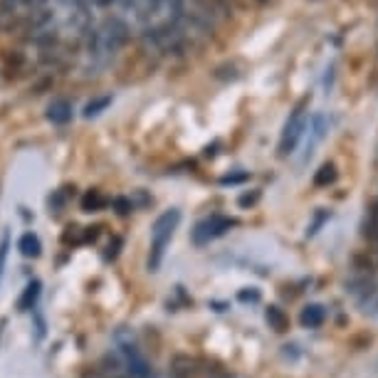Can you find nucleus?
I'll return each instance as SVG.
<instances>
[{"label":"nucleus","mask_w":378,"mask_h":378,"mask_svg":"<svg viewBox=\"0 0 378 378\" xmlns=\"http://www.w3.org/2000/svg\"><path fill=\"white\" fill-rule=\"evenodd\" d=\"M112 3H117V0H99V5H112Z\"/></svg>","instance_id":"nucleus-21"},{"label":"nucleus","mask_w":378,"mask_h":378,"mask_svg":"<svg viewBox=\"0 0 378 378\" xmlns=\"http://www.w3.org/2000/svg\"><path fill=\"white\" fill-rule=\"evenodd\" d=\"M40 294H43V282H40V279H32V282H27V287L23 290V294H20V299H18V309L20 311L35 309V307H38Z\"/></svg>","instance_id":"nucleus-6"},{"label":"nucleus","mask_w":378,"mask_h":378,"mask_svg":"<svg viewBox=\"0 0 378 378\" xmlns=\"http://www.w3.org/2000/svg\"><path fill=\"white\" fill-rule=\"evenodd\" d=\"M60 3H67V5H69V3H77V0H60Z\"/></svg>","instance_id":"nucleus-22"},{"label":"nucleus","mask_w":378,"mask_h":378,"mask_svg":"<svg viewBox=\"0 0 378 378\" xmlns=\"http://www.w3.org/2000/svg\"><path fill=\"white\" fill-rule=\"evenodd\" d=\"M265 319L270 324V329H274L277 334H285L287 329H290V316L285 314V309H279L277 304H270L265 309Z\"/></svg>","instance_id":"nucleus-8"},{"label":"nucleus","mask_w":378,"mask_h":378,"mask_svg":"<svg viewBox=\"0 0 378 378\" xmlns=\"http://www.w3.org/2000/svg\"><path fill=\"white\" fill-rule=\"evenodd\" d=\"M109 104H112V97H109V94H106V97H94L92 102H87V104H84V109H82V117H84V119L99 117L102 112H106V109H109Z\"/></svg>","instance_id":"nucleus-11"},{"label":"nucleus","mask_w":378,"mask_h":378,"mask_svg":"<svg viewBox=\"0 0 378 378\" xmlns=\"http://www.w3.org/2000/svg\"><path fill=\"white\" fill-rule=\"evenodd\" d=\"M324 137H327V117H324V114H316V117L311 119V141L307 143V156L314 154V146L322 141Z\"/></svg>","instance_id":"nucleus-10"},{"label":"nucleus","mask_w":378,"mask_h":378,"mask_svg":"<svg viewBox=\"0 0 378 378\" xmlns=\"http://www.w3.org/2000/svg\"><path fill=\"white\" fill-rule=\"evenodd\" d=\"M240 299L242 302H260V294L257 292H240Z\"/></svg>","instance_id":"nucleus-19"},{"label":"nucleus","mask_w":378,"mask_h":378,"mask_svg":"<svg viewBox=\"0 0 378 378\" xmlns=\"http://www.w3.org/2000/svg\"><path fill=\"white\" fill-rule=\"evenodd\" d=\"M248 178H250L248 171H240V174L223 176V178H220V183H223V186H237V183H245V180H248Z\"/></svg>","instance_id":"nucleus-15"},{"label":"nucleus","mask_w":378,"mask_h":378,"mask_svg":"<svg viewBox=\"0 0 378 378\" xmlns=\"http://www.w3.org/2000/svg\"><path fill=\"white\" fill-rule=\"evenodd\" d=\"M18 250L23 257H30V260H35V257H40L43 255V242H40V237L35 235V233H23L18 240Z\"/></svg>","instance_id":"nucleus-7"},{"label":"nucleus","mask_w":378,"mask_h":378,"mask_svg":"<svg viewBox=\"0 0 378 378\" xmlns=\"http://www.w3.org/2000/svg\"><path fill=\"white\" fill-rule=\"evenodd\" d=\"M329 217V213L327 211H319L316 213V217H314V225H311V228H307V235H314L316 233V228H322L324 225V220H327Z\"/></svg>","instance_id":"nucleus-18"},{"label":"nucleus","mask_w":378,"mask_h":378,"mask_svg":"<svg viewBox=\"0 0 378 378\" xmlns=\"http://www.w3.org/2000/svg\"><path fill=\"white\" fill-rule=\"evenodd\" d=\"M230 228H235V220L228 215H211L205 217L203 223L196 225V230H193V242L196 245H205V242L215 240V237L225 235Z\"/></svg>","instance_id":"nucleus-4"},{"label":"nucleus","mask_w":378,"mask_h":378,"mask_svg":"<svg viewBox=\"0 0 378 378\" xmlns=\"http://www.w3.org/2000/svg\"><path fill=\"white\" fill-rule=\"evenodd\" d=\"M8 252H10V233H3V237H0V282H3V272H5Z\"/></svg>","instance_id":"nucleus-14"},{"label":"nucleus","mask_w":378,"mask_h":378,"mask_svg":"<svg viewBox=\"0 0 378 378\" xmlns=\"http://www.w3.org/2000/svg\"><path fill=\"white\" fill-rule=\"evenodd\" d=\"M178 223H180L178 208H171V211L161 213V215L156 217L154 228H151V252H149V270L151 272H156V270L161 267L168 242H171V237H174Z\"/></svg>","instance_id":"nucleus-2"},{"label":"nucleus","mask_w":378,"mask_h":378,"mask_svg":"<svg viewBox=\"0 0 378 378\" xmlns=\"http://www.w3.org/2000/svg\"><path fill=\"white\" fill-rule=\"evenodd\" d=\"M307 106H309V99H302L294 109H292L285 129H282V137H279V143H277L279 158H287V156L299 146V141H302L304 131L309 126V112H307Z\"/></svg>","instance_id":"nucleus-3"},{"label":"nucleus","mask_w":378,"mask_h":378,"mask_svg":"<svg viewBox=\"0 0 378 378\" xmlns=\"http://www.w3.org/2000/svg\"><path fill=\"white\" fill-rule=\"evenodd\" d=\"M104 205H106V198L99 191H89L87 196L82 198V211L84 213H97V211H102Z\"/></svg>","instance_id":"nucleus-13"},{"label":"nucleus","mask_w":378,"mask_h":378,"mask_svg":"<svg viewBox=\"0 0 378 378\" xmlns=\"http://www.w3.org/2000/svg\"><path fill=\"white\" fill-rule=\"evenodd\" d=\"M114 208H117L119 215H129L131 208H134V205H131V200H129V198H114Z\"/></svg>","instance_id":"nucleus-17"},{"label":"nucleus","mask_w":378,"mask_h":378,"mask_svg":"<svg viewBox=\"0 0 378 378\" xmlns=\"http://www.w3.org/2000/svg\"><path fill=\"white\" fill-rule=\"evenodd\" d=\"M114 344H117V353L119 359L124 361V368L129 371L131 378H156L154 368H151L149 359L143 356V351L139 349L137 339L131 331L126 329H119L114 334Z\"/></svg>","instance_id":"nucleus-1"},{"label":"nucleus","mask_w":378,"mask_h":378,"mask_svg":"<svg viewBox=\"0 0 378 378\" xmlns=\"http://www.w3.org/2000/svg\"><path fill=\"white\" fill-rule=\"evenodd\" d=\"M43 3H47V0H27V5H43Z\"/></svg>","instance_id":"nucleus-20"},{"label":"nucleus","mask_w":378,"mask_h":378,"mask_svg":"<svg viewBox=\"0 0 378 378\" xmlns=\"http://www.w3.org/2000/svg\"><path fill=\"white\" fill-rule=\"evenodd\" d=\"M324 319H327V311H324L322 304H309V307H304L302 309V324L307 329L322 327Z\"/></svg>","instance_id":"nucleus-9"},{"label":"nucleus","mask_w":378,"mask_h":378,"mask_svg":"<svg viewBox=\"0 0 378 378\" xmlns=\"http://www.w3.org/2000/svg\"><path fill=\"white\" fill-rule=\"evenodd\" d=\"M334 180H336V166L334 163H324V166H319V171L314 174V186L316 188L331 186Z\"/></svg>","instance_id":"nucleus-12"},{"label":"nucleus","mask_w":378,"mask_h":378,"mask_svg":"<svg viewBox=\"0 0 378 378\" xmlns=\"http://www.w3.org/2000/svg\"><path fill=\"white\" fill-rule=\"evenodd\" d=\"M260 200V191H252V193H242L240 198H237V203H240V208H248V205H255Z\"/></svg>","instance_id":"nucleus-16"},{"label":"nucleus","mask_w":378,"mask_h":378,"mask_svg":"<svg viewBox=\"0 0 378 378\" xmlns=\"http://www.w3.org/2000/svg\"><path fill=\"white\" fill-rule=\"evenodd\" d=\"M72 104H69L67 99H52L50 104H47V112H45V117H47V121H52V124L57 126H64L72 121Z\"/></svg>","instance_id":"nucleus-5"}]
</instances>
